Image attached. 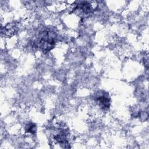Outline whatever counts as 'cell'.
Masks as SVG:
<instances>
[{
	"mask_svg": "<svg viewBox=\"0 0 149 149\" xmlns=\"http://www.w3.org/2000/svg\"><path fill=\"white\" fill-rule=\"evenodd\" d=\"M55 43V33L51 30H46L41 33L37 42L34 43V46L40 48L44 53H47L54 48Z\"/></svg>",
	"mask_w": 149,
	"mask_h": 149,
	"instance_id": "1",
	"label": "cell"
},
{
	"mask_svg": "<svg viewBox=\"0 0 149 149\" xmlns=\"http://www.w3.org/2000/svg\"><path fill=\"white\" fill-rule=\"evenodd\" d=\"M94 3L95 2L93 1H80L76 4L73 12H76L81 17H88L96 8Z\"/></svg>",
	"mask_w": 149,
	"mask_h": 149,
	"instance_id": "2",
	"label": "cell"
},
{
	"mask_svg": "<svg viewBox=\"0 0 149 149\" xmlns=\"http://www.w3.org/2000/svg\"><path fill=\"white\" fill-rule=\"evenodd\" d=\"M95 100L98 106L104 110H107L111 105V98L108 94L104 91L97 93L95 97Z\"/></svg>",
	"mask_w": 149,
	"mask_h": 149,
	"instance_id": "3",
	"label": "cell"
},
{
	"mask_svg": "<svg viewBox=\"0 0 149 149\" xmlns=\"http://www.w3.org/2000/svg\"><path fill=\"white\" fill-rule=\"evenodd\" d=\"M67 130H61L59 131V132L55 135L54 137V140L55 141L60 145H65L68 144V140H67Z\"/></svg>",
	"mask_w": 149,
	"mask_h": 149,
	"instance_id": "4",
	"label": "cell"
},
{
	"mask_svg": "<svg viewBox=\"0 0 149 149\" xmlns=\"http://www.w3.org/2000/svg\"><path fill=\"white\" fill-rule=\"evenodd\" d=\"M16 31V27L14 24H8L4 27V34L8 36H12Z\"/></svg>",
	"mask_w": 149,
	"mask_h": 149,
	"instance_id": "5",
	"label": "cell"
},
{
	"mask_svg": "<svg viewBox=\"0 0 149 149\" xmlns=\"http://www.w3.org/2000/svg\"><path fill=\"white\" fill-rule=\"evenodd\" d=\"M25 131L26 133L34 134L37 132V126L34 123L30 122L26 125L25 127Z\"/></svg>",
	"mask_w": 149,
	"mask_h": 149,
	"instance_id": "6",
	"label": "cell"
}]
</instances>
